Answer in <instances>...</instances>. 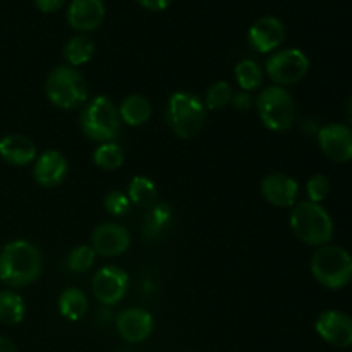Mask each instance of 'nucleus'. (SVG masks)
I'll return each instance as SVG.
<instances>
[{
    "label": "nucleus",
    "mask_w": 352,
    "mask_h": 352,
    "mask_svg": "<svg viewBox=\"0 0 352 352\" xmlns=\"http://www.w3.org/2000/svg\"><path fill=\"white\" fill-rule=\"evenodd\" d=\"M103 206H105V210L110 213V215L122 217L129 212L131 199L129 196H126L124 192L113 189V191H110L109 195L103 198Z\"/></svg>",
    "instance_id": "nucleus-29"
},
{
    "label": "nucleus",
    "mask_w": 352,
    "mask_h": 352,
    "mask_svg": "<svg viewBox=\"0 0 352 352\" xmlns=\"http://www.w3.org/2000/svg\"><path fill=\"white\" fill-rule=\"evenodd\" d=\"M206 119V107L196 93L175 91L167 103V122L175 136L191 140L201 131Z\"/></svg>",
    "instance_id": "nucleus-5"
},
{
    "label": "nucleus",
    "mask_w": 352,
    "mask_h": 352,
    "mask_svg": "<svg viewBox=\"0 0 352 352\" xmlns=\"http://www.w3.org/2000/svg\"><path fill=\"white\" fill-rule=\"evenodd\" d=\"M172 217V206L168 203H155L151 208H148V213L144 215L143 222V232L146 239H157L162 236V232L167 230L170 226Z\"/></svg>",
    "instance_id": "nucleus-20"
},
{
    "label": "nucleus",
    "mask_w": 352,
    "mask_h": 352,
    "mask_svg": "<svg viewBox=\"0 0 352 352\" xmlns=\"http://www.w3.org/2000/svg\"><path fill=\"white\" fill-rule=\"evenodd\" d=\"M315 330L327 344L333 347L352 346V318L339 309H327L316 318Z\"/></svg>",
    "instance_id": "nucleus-10"
},
{
    "label": "nucleus",
    "mask_w": 352,
    "mask_h": 352,
    "mask_svg": "<svg viewBox=\"0 0 352 352\" xmlns=\"http://www.w3.org/2000/svg\"><path fill=\"white\" fill-rule=\"evenodd\" d=\"M26 315V305L23 298L12 289L0 291V322L3 325H17L24 320Z\"/></svg>",
    "instance_id": "nucleus-23"
},
{
    "label": "nucleus",
    "mask_w": 352,
    "mask_h": 352,
    "mask_svg": "<svg viewBox=\"0 0 352 352\" xmlns=\"http://www.w3.org/2000/svg\"><path fill=\"white\" fill-rule=\"evenodd\" d=\"M230 103H232L234 109L239 110V112H246V110H250L251 107H253L254 98L250 91H239L232 96V102Z\"/></svg>",
    "instance_id": "nucleus-31"
},
{
    "label": "nucleus",
    "mask_w": 352,
    "mask_h": 352,
    "mask_svg": "<svg viewBox=\"0 0 352 352\" xmlns=\"http://www.w3.org/2000/svg\"><path fill=\"white\" fill-rule=\"evenodd\" d=\"M41 253L30 241H12L0 251V282L7 287L21 289L33 284L41 275Z\"/></svg>",
    "instance_id": "nucleus-1"
},
{
    "label": "nucleus",
    "mask_w": 352,
    "mask_h": 352,
    "mask_svg": "<svg viewBox=\"0 0 352 352\" xmlns=\"http://www.w3.org/2000/svg\"><path fill=\"white\" fill-rule=\"evenodd\" d=\"M65 0H34V6L45 14H52V12H57L64 7Z\"/></svg>",
    "instance_id": "nucleus-32"
},
{
    "label": "nucleus",
    "mask_w": 352,
    "mask_h": 352,
    "mask_svg": "<svg viewBox=\"0 0 352 352\" xmlns=\"http://www.w3.org/2000/svg\"><path fill=\"white\" fill-rule=\"evenodd\" d=\"M88 298L81 289H65L58 298V311L69 322H78L88 313Z\"/></svg>",
    "instance_id": "nucleus-21"
},
{
    "label": "nucleus",
    "mask_w": 352,
    "mask_h": 352,
    "mask_svg": "<svg viewBox=\"0 0 352 352\" xmlns=\"http://www.w3.org/2000/svg\"><path fill=\"white\" fill-rule=\"evenodd\" d=\"M0 352H17V347L12 340L0 336Z\"/></svg>",
    "instance_id": "nucleus-34"
},
{
    "label": "nucleus",
    "mask_w": 352,
    "mask_h": 352,
    "mask_svg": "<svg viewBox=\"0 0 352 352\" xmlns=\"http://www.w3.org/2000/svg\"><path fill=\"white\" fill-rule=\"evenodd\" d=\"M93 164L103 170H117L124 165V151L116 141L102 143L93 151Z\"/></svg>",
    "instance_id": "nucleus-26"
},
{
    "label": "nucleus",
    "mask_w": 352,
    "mask_h": 352,
    "mask_svg": "<svg viewBox=\"0 0 352 352\" xmlns=\"http://www.w3.org/2000/svg\"><path fill=\"white\" fill-rule=\"evenodd\" d=\"M346 117L347 120H349V124L352 126V98L347 102V107H346Z\"/></svg>",
    "instance_id": "nucleus-35"
},
{
    "label": "nucleus",
    "mask_w": 352,
    "mask_h": 352,
    "mask_svg": "<svg viewBox=\"0 0 352 352\" xmlns=\"http://www.w3.org/2000/svg\"><path fill=\"white\" fill-rule=\"evenodd\" d=\"M95 55V43L85 34H76L64 45V58L71 67L88 64Z\"/></svg>",
    "instance_id": "nucleus-22"
},
{
    "label": "nucleus",
    "mask_w": 352,
    "mask_h": 352,
    "mask_svg": "<svg viewBox=\"0 0 352 352\" xmlns=\"http://www.w3.org/2000/svg\"><path fill=\"white\" fill-rule=\"evenodd\" d=\"M96 253L91 246H86V244H81V246H76L74 250L69 253L67 256V268L74 274H85V272H89L95 265Z\"/></svg>",
    "instance_id": "nucleus-28"
},
{
    "label": "nucleus",
    "mask_w": 352,
    "mask_h": 352,
    "mask_svg": "<svg viewBox=\"0 0 352 352\" xmlns=\"http://www.w3.org/2000/svg\"><path fill=\"white\" fill-rule=\"evenodd\" d=\"M291 229L301 243L325 246L333 236V222L329 212L318 203H296L291 212Z\"/></svg>",
    "instance_id": "nucleus-4"
},
{
    "label": "nucleus",
    "mask_w": 352,
    "mask_h": 352,
    "mask_svg": "<svg viewBox=\"0 0 352 352\" xmlns=\"http://www.w3.org/2000/svg\"><path fill=\"white\" fill-rule=\"evenodd\" d=\"M311 274L323 287H346L352 280V256L344 248L320 246L311 258Z\"/></svg>",
    "instance_id": "nucleus-6"
},
{
    "label": "nucleus",
    "mask_w": 352,
    "mask_h": 352,
    "mask_svg": "<svg viewBox=\"0 0 352 352\" xmlns=\"http://www.w3.org/2000/svg\"><path fill=\"white\" fill-rule=\"evenodd\" d=\"M234 76H236L237 85L241 86L243 91H254L263 85V71H261L260 64L253 58H244L234 69Z\"/></svg>",
    "instance_id": "nucleus-25"
},
{
    "label": "nucleus",
    "mask_w": 352,
    "mask_h": 352,
    "mask_svg": "<svg viewBox=\"0 0 352 352\" xmlns=\"http://www.w3.org/2000/svg\"><path fill=\"white\" fill-rule=\"evenodd\" d=\"M153 316L146 309L127 308L117 316V332L129 344L144 342L153 333Z\"/></svg>",
    "instance_id": "nucleus-15"
},
{
    "label": "nucleus",
    "mask_w": 352,
    "mask_h": 352,
    "mask_svg": "<svg viewBox=\"0 0 352 352\" xmlns=\"http://www.w3.org/2000/svg\"><path fill=\"white\" fill-rule=\"evenodd\" d=\"M36 155V144L24 134H7L0 140V158L12 167L34 164Z\"/></svg>",
    "instance_id": "nucleus-18"
},
{
    "label": "nucleus",
    "mask_w": 352,
    "mask_h": 352,
    "mask_svg": "<svg viewBox=\"0 0 352 352\" xmlns=\"http://www.w3.org/2000/svg\"><path fill=\"white\" fill-rule=\"evenodd\" d=\"M117 109H119L120 120L131 127L143 126L151 117V103L143 95L126 96Z\"/></svg>",
    "instance_id": "nucleus-19"
},
{
    "label": "nucleus",
    "mask_w": 352,
    "mask_h": 352,
    "mask_svg": "<svg viewBox=\"0 0 352 352\" xmlns=\"http://www.w3.org/2000/svg\"><path fill=\"white\" fill-rule=\"evenodd\" d=\"M323 155L337 164L352 160V129L346 124H329L318 133Z\"/></svg>",
    "instance_id": "nucleus-11"
},
{
    "label": "nucleus",
    "mask_w": 352,
    "mask_h": 352,
    "mask_svg": "<svg viewBox=\"0 0 352 352\" xmlns=\"http://www.w3.org/2000/svg\"><path fill=\"white\" fill-rule=\"evenodd\" d=\"M285 36H287V31H285L284 23L274 16L261 17L248 31V41L251 48L260 54H270L277 50L285 41Z\"/></svg>",
    "instance_id": "nucleus-14"
},
{
    "label": "nucleus",
    "mask_w": 352,
    "mask_h": 352,
    "mask_svg": "<svg viewBox=\"0 0 352 352\" xmlns=\"http://www.w3.org/2000/svg\"><path fill=\"white\" fill-rule=\"evenodd\" d=\"M127 196H129L131 203H134V205L141 206V208H151L157 203V186L146 175H136L129 182Z\"/></svg>",
    "instance_id": "nucleus-24"
},
{
    "label": "nucleus",
    "mask_w": 352,
    "mask_h": 352,
    "mask_svg": "<svg viewBox=\"0 0 352 352\" xmlns=\"http://www.w3.org/2000/svg\"><path fill=\"white\" fill-rule=\"evenodd\" d=\"M261 196L277 208H292L299 198V184L294 177L274 172L261 179Z\"/></svg>",
    "instance_id": "nucleus-13"
},
{
    "label": "nucleus",
    "mask_w": 352,
    "mask_h": 352,
    "mask_svg": "<svg viewBox=\"0 0 352 352\" xmlns=\"http://www.w3.org/2000/svg\"><path fill=\"white\" fill-rule=\"evenodd\" d=\"M45 93L57 109L74 110L88 102V82L78 69L62 64L47 76Z\"/></svg>",
    "instance_id": "nucleus-3"
},
{
    "label": "nucleus",
    "mask_w": 352,
    "mask_h": 352,
    "mask_svg": "<svg viewBox=\"0 0 352 352\" xmlns=\"http://www.w3.org/2000/svg\"><path fill=\"white\" fill-rule=\"evenodd\" d=\"M232 86L227 81H217L208 88L205 95L206 110H222L232 102Z\"/></svg>",
    "instance_id": "nucleus-27"
},
{
    "label": "nucleus",
    "mask_w": 352,
    "mask_h": 352,
    "mask_svg": "<svg viewBox=\"0 0 352 352\" xmlns=\"http://www.w3.org/2000/svg\"><path fill=\"white\" fill-rule=\"evenodd\" d=\"M105 19V3L102 0H72L67 9V21L72 30L88 33L100 28Z\"/></svg>",
    "instance_id": "nucleus-17"
},
{
    "label": "nucleus",
    "mask_w": 352,
    "mask_h": 352,
    "mask_svg": "<svg viewBox=\"0 0 352 352\" xmlns=\"http://www.w3.org/2000/svg\"><path fill=\"white\" fill-rule=\"evenodd\" d=\"M141 7L151 10V12H160L165 10L172 3V0H136Z\"/></svg>",
    "instance_id": "nucleus-33"
},
{
    "label": "nucleus",
    "mask_w": 352,
    "mask_h": 352,
    "mask_svg": "<svg viewBox=\"0 0 352 352\" xmlns=\"http://www.w3.org/2000/svg\"><path fill=\"white\" fill-rule=\"evenodd\" d=\"M91 289L95 298L102 305L113 306L120 302L129 289V277L126 272L119 267H103L93 275Z\"/></svg>",
    "instance_id": "nucleus-9"
},
{
    "label": "nucleus",
    "mask_w": 352,
    "mask_h": 352,
    "mask_svg": "<svg viewBox=\"0 0 352 352\" xmlns=\"http://www.w3.org/2000/svg\"><path fill=\"white\" fill-rule=\"evenodd\" d=\"M79 127L89 141L100 144L113 141L120 133L119 109L109 96H95L82 107Z\"/></svg>",
    "instance_id": "nucleus-2"
},
{
    "label": "nucleus",
    "mask_w": 352,
    "mask_h": 352,
    "mask_svg": "<svg viewBox=\"0 0 352 352\" xmlns=\"http://www.w3.org/2000/svg\"><path fill=\"white\" fill-rule=\"evenodd\" d=\"M131 246V234L117 222H103L93 230L91 248L102 256H120Z\"/></svg>",
    "instance_id": "nucleus-12"
},
{
    "label": "nucleus",
    "mask_w": 352,
    "mask_h": 352,
    "mask_svg": "<svg viewBox=\"0 0 352 352\" xmlns=\"http://www.w3.org/2000/svg\"><path fill=\"white\" fill-rule=\"evenodd\" d=\"M267 76L275 86H291L301 81L309 71V58L299 48H285L272 54L267 60Z\"/></svg>",
    "instance_id": "nucleus-8"
},
{
    "label": "nucleus",
    "mask_w": 352,
    "mask_h": 352,
    "mask_svg": "<svg viewBox=\"0 0 352 352\" xmlns=\"http://www.w3.org/2000/svg\"><path fill=\"white\" fill-rule=\"evenodd\" d=\"M69 172V162L58 150H47L36 157L33 165V177L41 188H57L64 182Z\"/></svg>",
    "instance_id": "nucleus-16"
},
{
    "label": "nucleus",
    "mask_w": 352,
    "mask_h": 352,
    "mask_svg": "<svg viewBox=\"0 0 352 352\" xmlns=\"http://www.w3.org/2000/svg\"><path fill=\"white\" fill-rule=\"evenodd\" d=\"M306 191H308L309 201L320 205L330 195V181L323 174L311 175L308 184H306Z\"/></svg>",
    "instance_id": "nucleus-30"
},
{
    "label": "nucleus",
    "mask_w": 352,
    "mask_h": 352,
    "mask_svg": "<svg viewBox=\"0 0 352 352\" xmlns=\"http://www.w3.org/2000/svg\"><path fill=\"white\" fill-rule=\"evenodd\" d=\"M258 116L267 129L274 133L287 131L296 120V103L282 86H268L256 98Z\"/></svg>",
    "instance_id": "nucleus-7"
}]
</instances>
